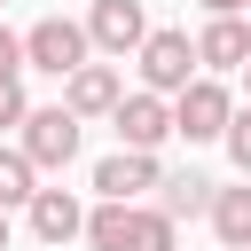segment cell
Segmentation results:
<instances>
[{"label":"cell","instance_id":"1","mask_svg":"<svg viewBox=\"0 0 251 251\" xmlns=\"http://www.w3.org/2000/svg\"><path fill=\"white\" fill-rule=\"evenodd\" d=\"M86 243H94V251H173L180 227H173L157 204H94V212H86Z\"/></svg>","mask_w":251,"mask_h":251},{"label":"cell","instance_id":"2","mask_svg":"<svg viewBox=\"0 0 251 251\" xmlns=\"http://www.w3.org/2000/svg\"><path fill=\"white\" fill-rule=\"evenodd\" d=\"M133 63H141V94H157V102H180V94L204 78V71H196V39H188V31H149Z\"/></svg>","mask_w":251,"mask_h":251},{"label":"cell","instance_id":"3","mask_svg":"<svg viewBox=\"0 0 251 251\" xmlns=\"http://www.w3.org/2000/svg\"><path fill=\"white\" fill-rule=\"evenodd\" d=\"M86 24H71V16H39L31 31H24V71H47V78H71V71H86Z\"/></svg>","mask_w":251,"mask_h":251},{"label":"cell","instance_id":"4","mask_svg":"<svg viewBox=\"0 0 251 251\" xmlns=\"http://www.w3.org/2000/svg\"><path fill=\"white\" fill-rule=\"evenodd\" d=\"M78 133H86V126H78V118H71L63 102H47V110H31V118H24L16 149L31 157V173H63V165L78 157Z\"/></svg>","mask_w":251,"mask_h":251},{"label":"cell","instance_id":"5","mask_svg":"<svg viewBox=\"0 0 251 251\" xmlns=\"http://www.w3.org/2000/svg\"><path fill=\"white\" fill-rule=\"evenodd\" d=\"M227 118H235V94L220 78H196L180 102H173V133L180 141H227Z\"/></svg>","mask_w":251,"mask_h":251},{"label":"cell","instance_id":"6","mask_svg":"<svg viewBox=\"0 0 251 251\" xmlns=\"http://www.w3.org/2000/svg\"><path fill=\"white\" fill-rule=\"evenodd\" d=\"M149 188H165V165L141 157V149H110V157L94 165V196H102V204H133V196H149Z\"/></svg>","mask_w":251,"mask_h":251},{"label":"cell","instance_id":"7","mask_svg":"<svg viewBox=\"0 0 251 251\" xmlns=\"http://www.w3.org/2000/svg\"><path fill=\"white\" fill-rule=\"evenodd\" d=\"M141 39H149L141 0H94V8H86V47H102V55H141Z\"/></svg>","mask_w":251,"mask_h":251},{"label":"cell","instance_id":"8","mask_svg":"<svg viewBox=\"0 0 251 251\" xmlns=\"http://www.w3.org/2000/svg\"><path fill=\"white\" fill-rule=\"evenodd\" d=\"M251 63V24L243 16H204V31H196V71L204 78H227V71H243Z\"/></svg>","mask_w":251,"mask_h":251},{"label":"cell","instance_id":"9","mask_svg":"<svg viewBox=\"0 0 251 251\" xmlns=\"http://www.w3.org/2000/svg\"><path fill=\"white\" fill-rule=\"evenodd\" d=\"M118 102H126V86H118L110 63H86V71L63 78V110H71L78 126H86V118H118Z\"/></svg>","mask_w":251,"mask_h":251},{"label":"cell","instance_id":"10","mask_svg":"<svg viewBox=\"0 0 251 251\" xmlns=\"http://www.w3.org/2000/svg\"><path fill=\"white\" fill-rule=\"evenodd\" d=\"M110 126H118V149H141V157H157V141L173 133V102H157V94H126Z\"/></svg>","mask_w":251,"mask_h":251},{"label":"cell","instance_id":"11","mask_svg":"<svg viewBox=\"0 0 251 251\" xmlns=\"http://www.w3.org/2000/svg\"><path fill=\"white\" fill-rule=\"evenodd\" d=\"M31 235H39V243H71V235H86V204H78L71 188H39V196H31Z\"/></svg>","mask_w":251,"mask_h":251},{"label":"cell","instance_id":"12","mask_svg":"<svg viewBox=\"0 0 251 251\" xmlns=\"http://www.w3.org/2000/svg\"><path fill=\"white\" fill-rule=\"evenodd\" d=\"M212 235L227 243V251H251V188H212Z\"/></svg>","mask_w":251,"mask_h":251},{"label":"cell","instance_id":"13","mask_svg":"<svg viewBox=\"0 0 251 251\" xmlns=\"http://www.w3.org/2000/svg\"><path fill=\"white\" fill-rule=\"evenodd\" d=\"M157 212H165L173 227H180V220H196V212H212V180H204V173H165Z\"/></svg>","mask_w":251,"mask_h":251},{"label":"cell","instance_id":"14","mask_svg":"<svg viewBox=\"0 0 251 251\" xmlns=\"http://www.w3.org/2000/svg\"><path fill=\"white\" fill-rule=\"evenodd\" d=\"M31 196H39V173H31V157L24 149H0V212H31Z\"/></svg>","mask_w":251,"mask_h":251},{"label":"cell","instance_id":"15","mask_svg":"<svg viewBox=\"0 0 251 251\" xmlns=\"http://www.w3.org/2000/svg\"><path fill=\"white\" fill-rule=\"evenodd\" d=\"M31 102H24V78H0V133H24Z\"/></svg>","mask_w":251,"mask_h":251},{"label":"cell","instance_id":"16","mask_svg":"<svg viewBox=\"0 0 251 251\" xmlns=\"http://www.w3.org/2000/svg\"><path fill=\"white\" fill-rule=\"evenodd\" d=\"M227 157H235V173L251 180V102H243V110L227 118Z\"/></svg>","mask_w":251,"mask_h":251},{"label":"cell","instance_id":"17","mask_svg":"<svg viewBox=\"0 0 251 251\" xmlns=\"http://www.w3.org/2000/svg\"><path fill=\"white\" fill-rule=\"evenodd\" d=\"M0 78H24V31L0 24Z\"/></svg>","mask_w":251,"mask_h":251},{"label":"cell","instance_id":"18","mask_svg":"<svg viewBox=\"0 0 251 251\" xmlns=\"http://www.w3.org/2000/svg\"><path fill=\"white\" fill-rule=\"evenodd\" d=\"M204 16H251V0H204Z\"/></svg>","mask_w":251,"mask_h":251},{"label":"cell","instance_id":"19","mask_svg":"<svg viewBox=\"0 0 251 251\" xmlns=\"http://www.w3.org/2000/svg\"><path fill=\"white\" fill-rule=\"evenodd\" d=\"M0 251H8V212H0Z\"/></svg>","mask_w":251,"mask_h":251},{"label":"cell","instance_id":"20","mask_svg":"<svg viewBox=\"0 0 251 251\" xmlns=\"http://www.w3.org/2000/svg\"><path fill=\"white\" fill-rule=\"evenodd\" d=\"M243 94H251V63H243Z\"/></svg>","mask_w":251,"mask_h":251},{"label":"cell","instance_id":"21","mask_svg":"<svg viewBox=\"0 0 251 251\" xmlns=\"http://www.w3.org/2000/svg\"><path fill=\"white\" fill-rule=\"evenodd\" d=\"M243 24H251V16H243Z\"/></svg>","mask_w":251,"mask_h":251}]
</instances>
